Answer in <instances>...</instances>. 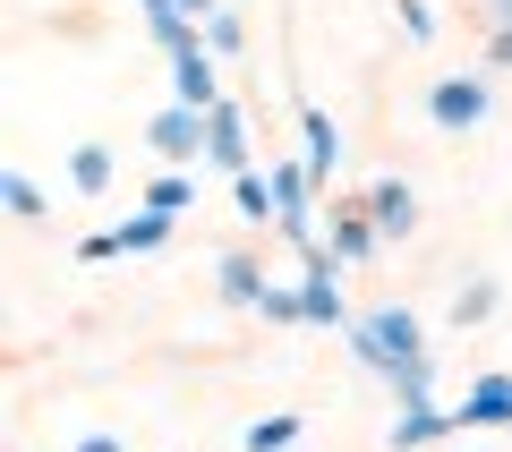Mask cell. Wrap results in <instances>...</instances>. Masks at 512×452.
I'll return each instance as SVG.
<instances>
[{"label":"cell","mask_w":512,"mask_h":452,"mask_svg":"<svg viewBox=\"0 0 512 452\" xmlns=\"http://www.w3.org/2000/svg\"><path fill=\"white\" fill-rule=\"evenodd\" d=\"M470 418H512V384H487V393H470Z\"/></svg>","instance_id":"5b68a950"},{"label":"cell","mask_w":512,"mask_h":452,"mask_svg":"<svg viewBox=\"0 0 512 452\" xmlns=\"http://www.w3.org/2000/svg\"><path fill=\"white\" fill-rule=\"evenodd\" d=\"M495 9H504V26H512V0H495Z\"/></svg>","instance_id":"9c48e42d"},{"label":"cell","mask_w":512,"mask_h":452,"mask_svg":"<svg viewBox=\"0 0 512 452\" xmlns=\"http://www.w3.org/2000/svg\"><path fill=\"white\" fill-rule=\"evenodd\" d=\"M282 444H299V418H265V427L248 435V452H282Z\"/></svg>","instance_id":"3957f363"},{"label":"cell","mask_w":512,"mask_h":452,"mask_svg":"<svg viewBox=\"0 0 512 452\" xmlns=\"http://www.w3.org/2000/svg\"><path fill=\"white\" fill-rule=\"evenodd\" d=\"M111 180V154L103 145H77V188H103Z\"/></svg>","instance_id":"277c9868"},{"label":"cell","mask_w":512,"mask_h":452,"mask_svg":"<svg viewBox=\"0 0 512 452\" xmlns=\"http://www.w3.org/2000/svg\"><path fill=\"white\" fill-rule=\"evenodd\" d=\"M163 231H171V222L146 214V222H128V231H120V248H163Z\"/></svg>","instance_id":"8992f818"},{"label":"cell","mask_w":512,"mask_h":452,"mask_svg":"<svg viewBox=\"0 0 512 452\" xmlns=\"http://www.w3.org/2000/svg\"><path fill=\"white\" fill-rule=\"evenodd\" d=\"M427 111H436L444 128H470L478 111H487V86H478V77H453V86H436V94H427Z\"/></svg>","instance_id":"6da1fadb"},{"label":"cell","mask_w":512,"mask_h":452,"mask_svg":"<svg viewBox=\"0 0 512 452\" xmlns=\"http://www.w3.org/2000/svg\"><path fill=\"white\" fill-rule=\"evenodd\" d=\"M188 9H205V0H188Z\"/></svg>","instance_id":"30bf717a"},{"label":"cell","mask_w":512,"mask_h":452,"mask_svg":"<svg viewBox=\"0 0 512 452\" xmlns=\"http://www.w3.org/2000/svg\"><path fill=\"white\" fill-rule=\"evenodd\" d=\"M197 137H205L197 120H163V128H154V145H171V154H188V145H197Z\"/></svg>","instance_id":"52a82bcc"},{"label":"cell","mask_w":512,"mask_h":452,"mask_svg":"<svg viewBox=\"0 0 512 452\" xmlns=\"http://www.w3.org/2000/svg\"><path fill=\"white\" fill-rule=\"evenodd\" d=\"M77 452H120V444H111V435H86V444H77Z\"/></svg>","instance_id":"ba28073f"},{"label":"cell","mask_w":512,"mask_h":452,"mask_svg":"<svg viewBox=\"0 0 512 452\" xmlns=\"http://www.w3.org/2000/svg\"><path fill=\"white\" fill-rule=\"evenodd\" d=\"M205 145H214L222 163H239V120H231V111H214V120H205Z\"/></svg>","instance_id":"7a4b0ae2"}]
</instances>
